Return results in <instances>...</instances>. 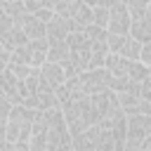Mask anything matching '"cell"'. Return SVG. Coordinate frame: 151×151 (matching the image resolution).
Here are the masks:
<instances>
[{
    "label": "cell",
    "mask_w": 151,
    "mask_h": 151,
    "mask_svg": "<svg viewBox=\"0 0 151 151\" xmlns=\"http://www.w3.org/2000/svg\"><path fill=\"white\" fill-rule=\"evenodd\" d=\"M7 68H9V71L21 80V78H26V76L31 73V68H35V66H28V64H14V61H9V64H7Z\"/></svg>",
    "instance_id": "obj_30"
},
{
    "label": "cell",
    "mask_w": 151,
    "mask_h": 151,
    "mask_svg": "<svg viewBox=\"0 0 151 151\" xmlns=\"http://www.w3.org/2000/svg\"><path fill=\"white\" fill-rule=\"evenodd\" d=\"M149 14H151V7H149Z\"/></svg>",
    "instance_id": "obj_41"
},
{
    "label": "cell",
    "mask_w": 151,
    "mask_h": 151,
    "mask_svg": "<svg viewBox=\"0 0 151 151\" xmlns=\"http://www.w3.org/2000/svg\"><path fill=\"white\" fill-rule=\"evenodd\" d=\"M66 42H68L71 50H90V47H92V40L87 38L85 31H71V33L66 35Z\"/></svg>",
    "instance_id": "obj_20"
},
{
    "label": "cell",
    "mask_w": 151,
    "mask_h": 151,
    "mask_svg": "<svg viewBox=\"0 0 151 151\" xmlns=\"http://www.w3.org/2000/svg\"><path fill=\"white\" fill-rule=\"evenodd\" d=\"M26 12H28V9H26L24 0H5V14H9L14 21H19Z\"/></svg>",
    "instance_id": "obj_24"
},
{
    "label": "cell",
    "mask_w": 151,
    "mask_h": 151,
    "mask_svg": "<svg viewBox=\"0 0 151 151\" xmlns=\"http://www.w3.org/2000/svg\"><path fill=\"white\" fill-rule=\"evenodd\" d=\"M78 80H80V90L90 97L94 92H104V90H111V73L106 68H87L83 73H78Z\"/></svg>",
    "instance_id": "obj_3"
},
{
    "label": "cell",
    "mask_w": 151,
    "mask_h": 151,
    "mask_svg": "<svg viewBox=\"0 0 151 151\" xmlns=\"http://www.w3.org/2000/svg\"><path fill=\"white\" fill-rule=\"evenodd\" d=\"M5 144H7V137H5V127H0V151L5 149Z\"/></svg>",
    "instance_id": "obj_37"
},
{
    "label": "cell",
    "mask_w": 151,
    "mask_h": 151,
    "mask_svg": "<svg viewBox=\"0 0 151 151\" xmlns=\"http://www.w3.org/2000/svg\"><path fill=\"white\" fill-rule=\"evenodd\" d=\"M130 26H132V19H130V12H127L125 2H116L113 7H109V26H106L109 33L127 35Z\"/></svg>",
    "instance_id": "obj_7"
},
{
    "label": "cell",
    "mask_w": 151,
    "mask_h": 151,
    "mask_svg": "<svg viewBox=\"0 0 151 151\" xmlns=\"http://www.w3.org/2000/svg\"><path fill=\"white\" fill-rule=\"evenodd\" d=\"M139 151H142V149H139Z\"/></svg>",
    "instance_id": "obj_42"
},
{
    "label": "cell",
    "mask_w": 151,
    "mask_h": 151,
    "mask_svg": "<svg viewBox=\"0 0 151 151\" xmlns=\"http://www.w3.org/2000/svg\"><path fill=\"white\" fill-rule=\"evenodd\" d=\"M24 106H28V109H33V111H50V109H61V106H59V101H57V94H54V90L45 87L42 83H40L38 92H35V94H31V97L24 101Z\"/></svg>",
    "instance_id": "obj_9"
},
{
    "label": "cell",
    "mask_w": 151,
    "mask_h": 151,
    "mask_svg": "<svg viewBox=\"0 0 151 151\" xmlns=\"http://www.w3.org/2000/svg\"><path fill=\"white\" fill-rule=\"evenodd\" d=\"M47 61H57V64H64L71 54V47L66 40H47Z\"/></svg>",
    "instance_id": "obj_17"
},
{
    "label": "cell",
    "mask_w": 151,
    "mask_h": 151,
    "mask_svg": "<svg viewBox=\"0 0 151 151\" xmlns=\"http://www.w3.org/2000/svg\"><path fill=\"white\" fill-rule=\"evenodd\" d=\"M0 52H5V47H2V42H0Z\"/></svg>",
    "instance_id": "obj_39"
},
{
    "label": "cell",
    "mask_w": 151,
    "mask_h": 151,
    "mask_svg": "<svg viewBox=\"0 0 151 151\" xmlns=\"http://www.w3.org/2000/svg\"><path fill=\"white\" fill-rule=\"evenodd\" d=\"M19 28L24 31V35L28 38V40H38V38H47V24L45 21H40L33 12H26L19 21Z\"/></svg>",
    "instance_id": "obj_10"
},
{
    "label": "cell",
    "mask_w": 151,
    "mask_h": 151,
    "mask_svg": "<svg viewBox=\"0 0 151 151\" xmlns=\"http://www.w3.org/2000/svg\"><path fill=\"white\" fill-rule=\"evenodd\" d=\"M139 61H142V64H146V66L151 68V42H144V45H142V52H139Z\"/></svg>",
    "instance_id": "obj_32"
},
{
    "label": "cell",
    "mask_w": 151,
    "mask_h": 151,
    "mask_svg": "<svg viewBox=\"0 0 151 151\" xmlns=\"http://www.w3.org/2000/svg\"><path fill=\"white\" fill-rule=\"evenodd\" d=\"M92 24L106 28L109 26V7H92Z\"/></svg>",
    "instance_id": "obj_25"
},
{
    "label": "cell",
    "mask_w": 151,
    "mask_h": 151,
    "mask_svg": "<svg viewBox=\"0 0 151 151\" xmlns=\"http://www.w3.org/2000/svg\"><path fill=\"white\" fill-rule=\"evenodd\" d=\"M85 33H87V38L94 42V40H106V35H109V31L106 28H101V26H94V24H90L87 28H85Z\"/></svg>",
    "instance_id": "obj_27"
},
{
    "label": "cell",
    "mask_w": 151,
    "mask_h": 151,
    "mask_svg": "<svg viewBox=\"0 0 151 151\" xmlns=\"http://www.w3.org/2000/svg\"><path fill=\"white\" fill-rule=\"evenodd\" d=\"M127 12H130V19H142L144 14H149V7H151V0H127L125 2Z\"/></svg>",
    "instance_id": "obj_21"
},
{
    "label": "cell",
    "mask_w": 151,
    "mask_h": 151,
    "mask_svg": "<svg viewBox=\"0 0 151 151\" xmlns=\"http://www.w3.org/2000/svg\"><path fill=\"white\" fill-rule=\"evenodd\" d=\"M12 106H14V101L5 92H0V127H5V120H7L9 111H12Z\"/></svg>",
    "instance_id": "obj_26"
},
{
    "label": "cell",
    "mask_w": 151,
    "mask_h": 151,
    "mask_svg": "<svg viewBox=\"0 0 151 151\" xmlns=\"http://www.w3.org/2000/svg\"><path fill=\"white\" fill-rule=\"evenodd\" d=\"M80 2H83V0H57L54 14H59V17H64V19H71V17L76 14V9L80 7Z\"/></svg>",
    "instance_id": "obj_22"
},
{
    "label": "cell",
    "mask_w": 151,
    "mask_h": 151,
    "mask_svg": "<svg viewBox=\"0 0 151 151\" xmlns=\"http://www.w3.org/2000/svg\"><path fill=\"white\" fill-rule=\"evenodd\" d=\"M90 104H92V111H94V116H97V120H99L106 111H111V109L118 106V94H116L113 90L94 92V94H90Z\"/></svg>",
    "instance_id": "obj_11"
},
{
    "label": "cell",
    "mask_w": 151,
    "mask_h": 151,
    "mask_svg": "<svg viewBox=\"0 0 151 151\" xmlns=\"http://www.w3.org/2000/svg\"><path fill=\"white\" fill-rule=\"evenodd\" d=\"M5 14V0H0V17Z\"/></svg>",
    "instance_id": "obj_38"
},
{
    "label": "cell",
    "mask_w": 151,
    "mask_h": 151,
    "mask_svg": "<svg viewBox=\"0 0 151 151\" xmlns=\"http://www.w3.org/2000/svg\"><path fill=\"white\" fill-rule=\"evenodd\" d=\"M38 87H40V71L38 68H31V73L19 80V104H24L31 94H35Z\"/></svg>",
    "instance_id": "obj_14"
},
{
    "label": "cell",
    "mask_w": 151,
    "mask_h": 151,
    "mask_svg": "<svg viewBox=\"0 0 151 151\" xmlns=\"http://www.w3.org/2000/svg\"><path fill=\"white\" fill-rule=\"evenodd\" d=\"M151 132V116H127L125 125V144L142 149V142Z\"/></svg>",
    "instance_id": "obj_4"
},
{
    "label": "cell",
    "mask_w": 151,
    "mask_h": 151,
    "mask_svg": "<svg viewBox=\"0 0 151 151\" xmlns=\"http://www.w3.org/2000/svg\"><path fill=\"white\" fill-rule=\"evenodd\" d=\"M137 94H139V97H144V99L151 104V68H149V76L137 85Z\"/></svg>",
    "instance_id": "obj_29"
},
{
    "label": "cell",
    "mask_w": 151,
    "mask_h": 151,
    "mask_svg": "<svg viewBox=\"0 0 151 151\" xmlns=\"http://www.w3.org/2000/svg\"><path fill=\"white\" fill-rule=\"evenodd\" d=\"M146 76H149V66H146V64H142V61H132V64H130L127 78H130L134 85H139V83H142Z\"/></svg>",
    "instance_id": "obj_23"
},
{
    "label": "cell",
    "mask_w": 151,
    "mask_h": 151,
    "mask_svg": "<svg viewBox=\"0 0 151 151\" xmlns=\"http://www.w3.org/2000/svg\"><path fill=\"white\" fill-rule=\"evenodd\" d=\"M28 38L24 35V31L19 28V24L9 17V14H2L0 17V42H2V47L7 50V52H12V50H17L19 45H24Z\"/></svg>",
    "instance_id": "obj_5"
},
{
    "label": "cell",
    "mask_w": 151,
    "mask_h": 151,
    "mask_svg": "<svg viewBox=\"0 0 151 151\" xmlns=\"http://www.w3.org/2000/svg\"><path fill=\"white\" fill-rule=\"evenodd\" d=\"M120 2H127V0H120Z\"/></svg>",
    "instance_id": "obj_40"
},
{
    "label": "cell",
    "mask_w": 151,
    "mask_h": 151,
    "mask_svg": "<svg viewBox=\"0 0 151 151\" xmlns=\"http://www.w3.org/2000/svg\"><path fill=\"white\" fill-rule=\"evenodd\" d=\"M33 14H35V17H38L40 21H45V24H47V21H50V19L54 17V9H52V7H38V9L33 12Z\"/></svg>",
    "instance_id": "obj_31"
},
{
    "label": "cell",
    "mask_w": 151,
    "mask_h": 151,
    "mask_svg": "<svg viewBox=\"0 0 151 151\" xmlns=\"http://www.w3.org/2000/svg\"><path fill=\"white\" fill-rule=\"evenodd\" d=\"M0 92H5L14 104H19V78L9 68H5L0 73Z\"/></svg>",
    "instance_id": "obj_16"
},
{
    "label": "cell",
    "mask_w": 151,
    "mask_h": 151,
    "mask_svg": "<svg viewBox=\"0 0 151 151\" xmlns=\"http://www.w3.org/2000/svg\"><path fill=\"white\" fill-rule=\"evenodd\" d=\"M85 5H90V7H113L116 2H120V0H83Z\"/></svg>",
    "instance_id": "obj_35"
},
{
    "label": "cell",
    "mask_w": 151,
    "mask_h": 151,
    "mask_svg": "<svg viewBox=\"0 0 151 151\" xmlns=\"http://www.w3.org/2000/svg\"><path fill=\"white\" fill-rule=\"evenodd\" d=\"M2 151H28V142H7Z\"/></svg>",
    "instance_id": "obj_33"
},
{
    "label": "cell",
    "mask_w": 151,
    "mask_h": 151,
    "mask_svg": "<svg viewBox=\"0 0 151 151\" xmlns=\"http://www.w3.org/2000/svg\"><path fill=\"white\" fill-rule=\"evenodd\" d=\"M127 35H132V38L139 40L142 45H144V42H151V14H144L142 19H134Z\"/></svg>",
    "instance_id": "obj_15"
},
{
    "label": "cell",
    "mask_w": 151,
    "mask_h": 151,
    "mask_svg": "<svg viewBox=\"0 0 151 151\" xmlns=\"http://www.w3.org/2000/svg\"><path fill=\"white\" fill-rule=\"evenodd\" d=\"M118 106L125 116H151V104L137 92H116Z\"/></svg>",
    "instance_id": "obj_6"
},
{
    "label": "cell",
    "mask_w": 151,
    "mask_h": 151,
    "mask_svg": "<svg viewBox=\"0 0 151 151\" xmlns=\"http://www.w3.org/2000/svg\"><path fill=\"white\" fill-rule=\"evenodd\" d=\"M142 151H151V132H149V137L142 142Z\"/></svg>",
    "instance_id": "obj_36"
},
{
    "label": "cell",
    "mask_w": 151,
    "mask_h": 151,
    "mask_svg": "<svg viewBox=\"0 0 151 151\" xmlns=\"http://www.w3.org/2000/svg\"><path fill=\"white\" fill-rule=\"evenodd\" d=\"M35 120V111L24 106V104H14L7 120H5V137L7 142H28L31 137V127Z\"/></svg>",
    "instance_id": "obj_2"
},
{
    "label": "cell",
    "mask_w": 151,
    "mask_h": 151,
    "mask_svg": "<svg viewBox=\"0 0 151 151\" xmlns=\"http://www.w3.org/2000/svg\"><path fill=\"white\" fill-rule=\"evenodd\" d=\"M68 21H71V31H85L92 24V7L85 5V2H80V7L76 9V14Z\"/></svg>",
    "instance_id": "obj_18"
},
{
    "label": "cell",
    "mask_w": 151,
    "mask_h": 151,
    "mask_svg": "<svg viewBox=\"0 0 151 151\" xmlns=\"http://www.w3.org/2000/svg\"><path fill=\"white\" fill-rule=\"evenodd\" d=\"M28 12H35L38 7H50V0H24Z\"/></svg>",
    "instance_id": "obj_34"
},
{
    "label": "cell",
    "mask_w": 151,
    "mask_h": 151,
    "mask_svg": "<svg viewBox=\"0 0 151 151\" xmlns=\"http://www.w3.org/2000/svg\"><path fill=\"white\" fill-rule=\"evenodd\" d=\"M123 40H125V35H118V33H109V35H106V47H109V52H111V54H118V50H120Z\"/></svg>",
    "instance_id": "obj_28"
},
{
    "label": "cell",
    "mask_w": 151,
    "mask_h": 151,
    "mask_svg": "<svg viewBox=\"0 0 151 151\" xmlns=\"http://www.w3.org/2000/svg\"><path fill=\"white\" fill-rule=\"evenodd\" d=\"M38 71H40V83L50 90H57L68 78L66 71H64V64H57V61H42L38 66Z\"/></svg>",
    "instance_id": "obj_8"
},
{
    "label": "cell",
    "mask_w": 151,
    "mask_h": 151,
    "mask_svg": "<svg viewBox=\"0 0 151 151\" xmlns=\"http://www.w3.org/2000/svg\"><path fill=\"white\" fill-rule=\"evenodd\" d=\"M61 113H64V120H66V127L71 132V137L85 132L87 127H92L97 123V116L92 111V104H90V97H78V99H71L68 104L61 106Z\"/></svg>",
    "instance_id": "obj_1"
},
{
    "label": "cell",
    "mask_w": 151,
    "mask_h": 151,
    "mask_svg": "<svg viewBox=\"0 0 151 151\" xmlns=\"http://www.w3.org/2000/svg\"><path fill=\"white\" fill-rule=\"evenodd\" d=\"M139 52H142V42H139V40H134L132 35H125V40H123V45H120L118 54H120L123 59L139 61Z\"/></svg>",
    "instance_id": "obj_19"
},
{
    "label": "cell",
    "mask_w": 151,
    "mask_h": 151,
    "mask_svg": "<svg viewBox=\"0 0 151 151\" xmlns=\"http://www.w3.org/2000/svg\"><path fill=\"white\" fill-rule=\"evenodd\" d=\"M71 33V21L54 14L47 21V40H66V35Z\"/></svg>",
    "instance_id": "obj_13"
},
{
    "label": "cell",
    "mask_w": 151,
    "mask_h": 151,
    "mask_svg": "<svg viewBox=\"0 0 151 151\" xmlns=\"http://www.w3.org/2000/svg\"><path fill=\"white\" fill-rule=\"evenodd\" d=\"M26 54H28V64L31 66H40L42 61H47V38H38V40H26Z\"/></svg>",
    "instance_id": "obj_12"
}]
</instances>
